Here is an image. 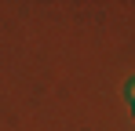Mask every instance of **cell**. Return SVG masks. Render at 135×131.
<instances>
[{"label": "cell", "mask_w": 135, "mask_h": 131, "mask_svg": "<svg viewBox=\"0 0 135 131\" xmlns=\"http://www.w3.org/2000/svg\"><path fill=\"white\" fill-rule=\"evenodd\" d=\"M128 98H132V106H135V80L128 84Z\"/></svg>", "instance_id": "1"}]
</instances>
